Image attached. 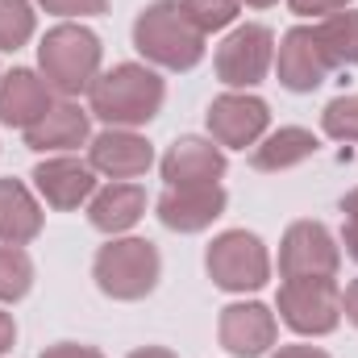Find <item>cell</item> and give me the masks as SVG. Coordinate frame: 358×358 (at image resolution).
<instances>
[{
    "label": "cell",
    "instance_id": "19",
    "mask_svg": "<svg viewBox=\"0 0 358 358\" xmlns=\"http://www.w3.org/2000/svg\"><path fill=\"white\" fill-rule=\"evenodd\" d=\"M42 234V200L25 179H0V246H29Z\"/></svg>",
    "mask_w": 358,
    "mask_h": 358
},
{
    "label": "cell",
    "instance_id": "18",
    "mask_svg": "<svg viewBox=\"0 0 358 358\" xmlns=\"http://www.w3.org/2000/svg\"><path fill=\"white\" fill-rule=\"evenodd\" d=\"M142 217H146V187L134 183V179H108L104 187H96V196L88 200L92 229H100L108 238L129 234Z\"/></svg>",
    "mask_w": 358,
    "mask_h": 358
},
{
    "label": "cell",
    "instance_id": "10",
    "mask_svg": "<svg viewBox=\"0 0 358 358\" xmlns=\"http://www.w3.org/2000/svg\"><path fill=\"white\" fill-rule=\"evenodd\" d=\"M338 67L329 63L321 38H317V25H292L279 46H275V80L279 88L296 92V96H308L317 92Z\"/></svg>",
    "mask_w": 358,
    "mask_h": 358
},
{
    "label": "cell",
    "instance_id": "9",
    "mask_svg": "<svg viewBox=\"0 0 358 358\" xmlns=\"http://www.w3.org/2000/svg\"><path fill=\"white\" fill-rule=\"evenodd\" d=\"M204 125L221 150H255L271 129V104L255 92H221L208 104Z\"/></svg>",
    "mask_w": 358,
    "mask_h": 358
},
{
    "label": "cell",
    "instance_id": "5",
    "mask_svg": "<svg viewBox=\"0 0 358 358\" xmlns=\"http://www.w3.org/2000/svg\"><path fill=\"white\" fill-rule=\"evenodd\" d=\"M204 271H208L213 287H221L229 296H246V292H259L271 283V250L250 229H225L208 242Z\"/></svg>",
    "mask_w": 358,
    "mask_h": 358
},
{
    "label": "cell",
    "instance_id": "4",
    "mask_svg": "<svg viewBox=\"0 0 358 358\" xmlns=\"http://www.w3.org/2000/svg\"><path fill=\"white\" fill-rule=\"evenodd\" d=\"M92 279H96L100 296H108L117 304H138L159 287L163 255L150 238H134V234L108 238L92 259Z\"/></svg>",
    "mask_w": 358,
    "mask_h": 358
},
{
    "label": "cell",
    "instance_id": "17",
    "mask_svg": "<svg viewBox=\"0 0 358 358\" xmlns=\"http://www.w3.org/2000/svg\"><path fill=\"white\" fill-rule=\"evenodd\" d=\"M92 142V113L76 100H55V108L25 129V146L38 155H71Z\"/></svg>",
    "mask_w": 358,
    "mask_h": 358
},
{
    "label": "cell",
    "instance_id": "25",
    "mask_svg": "<svg viewBox=\"0 0 358 358\" xmlns=\"http://www.w3.org/2000/svg\"><path fill=\"white\" fill-rule=\"evenodd\" d=\"M179 8H183V17H187L204 38L217 34V29H229V25L238 21V13H242L238 0H179Z\"/></svg>",
    "mask_w": 358,
    "mask_h": 358
},
{
    "label": "cell",
    "instance_id": "6",
    "mask_svg": "<svg viewBox=\"0 0 358 358\" xmlns=\"http://www.w3.org/2000/svg\"><path fill=\"white\" fill-rule=\"evenodd\" d=\"M275 317L300 338H329L342 325L338 279H283L275 292Z\"/></svg>",
    "mask_w": 358,
    "mask_h": 358
},
{
    "label": "cell",
    "instance_id": "30",
    "mask_svg": "<svg viewBox=\"0 0 358 358\" xmlns=\"http://www.w3.org/2000/svg\"><path fill=\"white\" fill-rule=\"evenodd\" d=\"M13 346H17V321H13V313L0 308V358L8 355Z\"/></svg>",
    "mask_w": 358,
    "mask_h": 358
},
{
    "label": "cell",
    "instance_id": "23",
    "mask_svg": "<svg viewBox=\"0 0 358 358\" xmlns=\"http://www.w3.org/2000/svg\"><path fill=\"white\" fill-rule=\"evenodd\" d=\"M38 34L34 0H0V50H21Z\"/></svg>",
    "mask_w": 358,
    "mask_h": 358
},
{
    "label": "cell",
    "instance_id": "2",
    "mask_svg": "<svg viewBox=\"0 0 358 358\" xmlns=\"http://www.w3.org/2000/svg\"><path fill=\"white\" fill-rule=\"evenodd\" d=\"M134 50L146 59V67L155 71H192L204 63L208 42L204 34L183 17L179 0H150L138 17H134Z\"/></svg>",
    "mask_w": 358,
    "mask_h": 358
},
{
    "label": "cell",
    "instance_id": "21",
    "mask_svg": "<svg viewBox=\"0 0 358 358\" xmlns=\"http://www.w3.org/2000/svg\"><path fill=\"white\" fill-rule=\"evenodd\" d=\"M317 38L334 67H358V8H342L317 21Z\"/></svg>",
    "mask_w": 358,
    "mask_h": 358
},
{
    "label": "cell",
    "instance_id": "34",
    "mask_svg": "<svg viewBox=\"0 0 358 358\" xmlns=\"http://www.w3.org/2000/svg\"><path fill=\"white\" fill-rule=\"evenodd\" d=\"M342 213H346L350 225H358V187H350V192L342 196Z\"/></svg>",
    "mask_w": 358,
    "mask_h": 358
},
{
    "label": "cell",
    "instance_id": "20",
    "mask_svg": "<svg viewBox=\"0 0 358 358\" xmlns=\"http://www.w3.org/2000/svg\"><path fill=\"white\" fill-rule=\"evenodd\" d=\"M317 150H321V138L313 129L279 125V129H267V138L250 150V167L263 171V176H279V171H292V167L308 163Z\"/></svg>",
    "mask_w": 358,
    "mask_h": 358
},
{
    "label": "cell",
    "instance_id": "1",
    "mask_svg": "<svg viewBox=\"0 0 358 358\" xmlns=\"http://www.w3.org/2000/svg\"><path fill=\"white\" fill-rule=\"evenodd\" d=\"M167 80L146 63H117L88 88V113L104 129H142L163 113Z\"/></svg>",
    "mask_w": 358,
    "mask_h": 358
},
{
    "label": "cell",
    "instance_id": "7",
    "mask_svg": "<svg viewBox=\"0 0 358 358\" xmlns=\"http://www.w3.org/2000/svg\"><path fill=\"white\" fill-rule=\"evenodd\" d=\"M271 67H275V34L259 21L234 25L213 55V71L229 92L259 88L271 76Z\"/></svg>",
    "mask_w": 358,
    "mask_h": 358
},
{
    "label": "cell",
    "instance_id": "33",
    "mask_svg": "<svg viewBox=\"0 0 358 358\" xmlns=\"http://www.w3.org/2000/svg\"><path fill=\"white\" fill-rule=\"evenodd\" d=\"M125 358H179V355L167 350V346H138V350H129Z\"/></svg>",
    "mask_w": 358,
    "mask_h": 358
},
{
    "label": "cell",
    "instance_id": "29",
    "mask_svg": "<svg viewBox=\"0 0 358 358\" xmlns=\"http://www.w3.org/2000/svg\"><path fill=\"white\" fill-rule=\"evenodd\" d=\"M267 358H334L321 346H308V342H287V346H275Z\"/></svg>",
    "mask_w": 358,
    "mask_h": 358
},
{
    "label": "cell",
    "instance_id": "15",
    "mask_svg": "<svg viewBox=\"0 0 358 358\" xmlns=\"http://www.w3.org/2000/svg\"><path fill=\"white\" fill-rule=\"evenodd\" d=\"M225 187L221 183H204V187H163L155 200V217L171 229V234H204L213 221L225 217Z\"/></svg>",
    "mask_w": 358,
    "mask_h": 358
},
{
    "label": "cell",
    "instance_id": "26",
    "mask_svg": "<svg viewBox=\"0 0 358 358\" xmlns=\"http://www.w3.org/2000/svg\"><path fill=\"white\" fill-rule=\"evenodd\" d=\"M42 13L63 17V21H84V17H104L108 0H34Z\"/></svg>",
    "mask_w": 358,
    "mask_h": 358
},
{
    "label": "cell",
    "instance_id": "24",
    "mask_svg": "<svg viewBox=\"0 0 358 358\" xmlns=\"http://www.w3.org/2000/svg\"><path fill=\"white\" fill-rule=\"evenodd\" d=\"M321 134L342 146H358V92H342L321 108Z\"/></svg>",
    "mask_w": 358,
    "mask_h": 358
},
{
    "label": "cell",
    "instance_id": "14",
    "mask_svg": "<svg viewBox=\"0 0 358 358\" xmlns=\"http://www.w3.org/2000/svg\"><path fill=\"white\" fill-rule=\"evenodd\" d=\"M88 167L100 179H142L155 167V146L138 129H100L88 142Z\"/></svg>",
    "mask_w": 358,
    "mask_h": 358
},
{
    "label": "cell",
    "instance_id": "11",
    "mask_svg": "<svg viewBox=\"0 0 358 358\" xmlns=\"http://www.w3.org/2000/svg\"><path fill=\"white\" fill-rule=\"evenodd\" d=\"M217 342L229 358H263L279 342V317L263 300H234L217 317Z\"/></svg>",
    "mask_w": 358,
    "mask_h": 358
},
{
    "label": "cell",
    "instance_id": "12",
    "mask_svg": "<svg viewBox=\"0 0 358 358\" xmlns=\"http://www.w3.org/2000/svg\"><path fill=\"white\" fill-rule=\"evenodd\" d=\"M34 192L46 208L55 213H76V208H88V200L96 196V171L88 167V159H76V155H46L38 167H34Z\"/></svg>",
    "mask_w": 358,
    "mask_h": 358
},
{
    "label": "cell",
    "instance_id": "35",
    "mask_svg": "<svg viewBox=\"0 0 358 358\" xmlns=\"http://www.w3.org/2000/svg\"><path fill=\"white\" fill-rule=\"evenodd\" d=\"M238 4H246V8H271V4H279V0H238Z\"/></svg>",
    "mask_w": 358,
    "mask_h": 358
},
{
    "label": "cell",
    "instance_id": "3",
    "mask_svg": "<svg viewBox=\"0 0 358 358\" xmlns=\"http://www.w3.org/2000/svg\"><path fill=\"white\" fill-rule=\"evenodd\" d=\"M104 46L84 21H59L38 42V71L59 100H76L100 76Z\"/></svg>",
    "mask_w": 358,
    "mask_h": 358
},
{
    "label": "cell",
    "instance_id": "13",
    "mask_svg": "<svg viewBox=\"0 0 358 358\" xmlns=\"http://www.w3.org/2000/svg\"><path fill=\"white\" fill-rule=\"evenodd\" d=\"M225 150L213 138L200 134H183L167 146V155L159 159V171L167 187H204V183H221L225 179Z\"/></svg>",
    "mask_w": 358,
    "mask_h": 358
},
{
    "label": "cell",
    "instance_id": "28",
    "mask_svg": "<svg viewBox=\"0 0 358 358\" xmlns=\"http://www.w3.org/2000/svg\"><path fill=\"white\" fill-rule=\"evenodd\" d=\"M38 358H104L100 346H88V342H55V346H46Z\"/></svg>",
    "mask_w": 358,
    "mask_h": 358
},
{
    "label": "cell",
    "instance_id": "31",
    "mask_svg": "<svg viewBox=\"0 0 358 358\" xmlns=\"http://www.w3.org/2000/svg\"><path fill=\"white\" fill-rule=\"evenodd\" d=\"M342 317L358 329V279H350V283H346V292H342Z\"/></svg>",
    "mask_w": 358,
    "mask_h": 358
},
{
    "label": "cell",
    "instance_id": "8",
    "mask_svg": "<svg viewBox=\"0 0 358 358\" xmlns=\"http://www.w3.org/2000/svg\"><path fill=\"white\" fill-rule=\"evenodd\" d=\"M342 242L321 221H292L279 238V279H338Z\"/></svg>",
    "mask_w": 358,
    "mask_h": 358
},
{
    "label": "cell",
    "instance_id": "22",
    "mask_svg": "<svg viewBox=\"0 0 358 358\" xmlns=\"http://www.w3.org/2000/svg\"><path fill=\"white\" fill-rule=\"evenodd\" d=\"M34 259L25 246H0V304H17L34 292Z\"/></svg>",
    "mask_w": 358,
    "mask_h": 358
},
{
    "label": "cell",
    "instance_id": "16",
    "mask_svg": "<svg viewBox=\"0 0 358 358\" xmlns=\"http://www.w3.org/2000/svg\"><path fill=\"white\" fill-rule=\"evenodd\" d=\"M55 108V92L34 67H13L0 76V125L8 129H29Z\"/></svg>",
    "mask_w": 358,
    "mask_h": 358
},
{
    "label": "cell",
    "instance_id": "32",
    "mask_svg": "<svg viewBox=\"0 0 358 358\" xmlns=\"http://www.w3.org/2000/svg\"><path fill=\"white\" fill-rule=\"evenodd\" d=\"M338 242L346 246V259H355V263H358V225H350V221H346V225H342V238H338Z\"/></svg>",
    "mask_w": 358,
    "mask_h": 358
},
{
    "label": "cell",
    "instance_id": "27",
    "mask_svg": "<svg viewBox=\"0 0 358 358\" xmlns=\"http://www.w3.org/2000/svg\"><path fill=\"white\" fill-rule=\"evenodd\" d=\"M287 8L296 17H308V21H325V17L350 8V0H287Z\"/></svg>",
    "mask_w": 358,
    "mask_h": 358
}]
</instances>
